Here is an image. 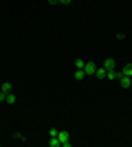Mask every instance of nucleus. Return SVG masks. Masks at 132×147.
Instances as JSON below:
<instances>
[{"label": "nucleus", "mask_w": 132, "mask_h": 147, "mask_svg": "<svg viewBox=\"0 0 132 147\" xmlns=\"http://www.w3.org/2000/svg\"><path fill=\"white\" fill-rule=\"evenodd\" d=\"M16 101H18V97H16L13 92H9V94H7V103H16Z\"/></svg>", "instance_id": "nucleus-10"}, {"label": "nucleus", "mask_w": 132, "mask_h": 147, "mask_svg": "<svg viewBox=\"0 0 132 147\" xmlns=\"http://www.w3.org/2000/svg\"><path fill=\"white\" fill-rule=\"evenodd\" d=\"M84 66H86V61H84V59H75V68H77V70H84Z\"/></svg>", "instance_id": "nucleus-9"}, {"label": "nucleus", "mask_w": 132, "mask_h": 147, "mask_svg": "<svg viewBox=\"0 0 132 147\" xmlns=\"http://www.w3.org/2000/svg\"><path fill=\"white\" fill-rule=\"evenodd\" d=\"M84 77H86V73H84V70H75V79H77V81H82Z\"/></svg>", "instance_id": "nucleus-11"}, {"label": "nucleus", "mask_w": 132, "mask_h": 147, "mask_svg": "<svg viewBox=\"0 0 132 147\" xmlns=\"http://www.w3.org/2000/svg\"><path fill=\"white\" fill-rule=\"evenodd\" d=\"M117 81H119V84H121L123 88H130V84H132V77H126V75L121 73V75H119V79H117Z\"/></svg>", "instance_id": "nucleus-3"}, {"label": "nucleus", "mask_w": 132, "mask_h": 147, "mask_svg": "<svg viewBox=\"0 0 132 147\" xmlns=\"http://www.w3.org/2000/svg\"><path fill=\"white\" fill-rule=\"evenodd\" d=\"M57 141H60V147H70V134L68 132H62V129H57Z\"/></svg>", "instance_id": "nucleus-1"}, {"label": "nucleus", "mask_w": 132, "mask_h": 147, "mask_svg": "<svg viewBox=\"0 0 132 147\" xmlns=\"http://www.w3.org/2000/svg\"><path fill=\"white\" fill-rule=\"evenodd\" d=\"M101 66L106 68V70H114V68H117V64H114V59H106L104 64H101Z\"/></svg>", "instance_id": "nucleus-6"}, {"label": "nucleus", "mask_w": 132, "mask_h": 147, "mask_svg": "<svg viewBox=\"0 0 132 147\" xmlns=\"http://www.w3.org/2000/svg\"><path fill=\"white\" fill-rule=\"evenodd\" d=\"M57 2H60V0H49V5H57Z\"/></svg>", "instance_id": "nucleus-14"}, {"label": "nucleus", "mask_w": 132, "mask_h": 147, "mask_svg": "<svg viewBox=\"0 0 132 147\" xmlns=\"http://www.w3.org/2000/svg\"><path fill=\"white\" fill-rule=\"evenodd\" d=\"M119 75H121V70H117V68H114V70H108L106 79H110V81H117V79H119Z\"/></svg>", "instance_id": "nucleus-4"}, {"label": "nucleus", "mask_w": 132, "mask_h": 147, "mask_svg": "<svg viewBox=\"0 0 132 147\" xmlns=\"http://www.w3.org/2000/svg\"><path fill=\"white\" fill-rule=\"evenodd\" d=\"M11 90H13L11 84H9V81H2V86H0V92H7V94H9Z\"/></svg>", "instance_id": "nucleus-7"}, {"label": "nucleus", "mask_w": 132, "mask_h": 147, "mask_svg": "<svg viewBox=\"0 0 132 147\" xmlns=\"http://www.w3.org/2000/svg\"><path fill=\"white\" fill-rule=\"evenodd\" d=\"M60 2H62V5H70V2H73V0H60Z\"/></svg>", "instance_id": "nucleus-13"}, {"label": "nucleus", "mask_w": 132, "mask_h": 147, "mask_svg": "<svg viewBox=\"0 0 132 147\" xmlns=\"http://www.w3.org/2000/svg\"><path fill=\"white\" fill-rule=\"evenodd\" d=\"M84 73H86V75H95V73H97V64H95V61H86Z\"/></svg>", "instance_id": "nucleus-2"}, {"label": "nucleus", "mask_w": 132, "mask_h": 147, "mask_svg": "<svg viewBox=\"0 0 132 147\" xmlns=\"http://www.w3.org/2000/svg\"><path fill=\"white\" fill-rule=\"evenodd\" d=\"M0 101H7V92H0Z\"/></svg>", "instance_id": "nucleus-12"}, {"label": "nucleus", "mask_w": 132, "mask_h": 147, "mask_svg": "<svg viewBox=\"0 0 132 147\" xmlns=\"http://www.w3.org/2000/svg\"><path fill=\"white\" fill-rule=\"evenodd\" d=\"M121 73L126 75V77H132V64H126V66H123V70H121Z\"/></svg>", "instance_id": "nucleus-8"}, {"label": "nucleus", "mask_w": 132, "mask_h": 147, "mask_svg": "<svg viewBox=\"0 0 132 147\" xmlns=\"http://www.w3.org/2000/svg\"><path fill=\"white\" fill-rule=\"evenodd\" d=\"M106 75H108V70L104 66H97V73H95V77L97 79H106Z\"/></svg>", "instance_id": "nucleus-5"}]
</instances>
